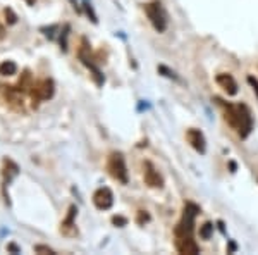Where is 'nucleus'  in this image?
I'll return each instance as SVG.
<instances>
[{
  "mask_svg": "<svg viewBox=\"0 0 258 255\" xmlns=\"http://www.w3.org/2000/svg\"><path fill=\"white\" fill-rule=\"evenodd\" d=\"M4 14H6L7 23H9V24H14L16 21H18V16H16L14 12H12V9H9V7H7V9H4Z\"/></svg>",
  "mask_w": 258,
  "mask_h": 255,
  "instance_id": "obj_15",
  "label": "nucleus"
},
{
  "mask_svg": "<svg viewBox=\"0 0 258 255\" xmlns=\"http://www.w3.org/2000/svg\"><path fill=\"white\" fill-rule=\"evenodd\" d=\"M215 81H217V85L224 91H227V95H236V93H238V83H236V79L232 78L231 74L220 73V74H217Z\"/></svg>",
  "mask_w": 258,
  "mask_h": 255,
  "instance_id": "obj_11",
  "label": "nucleus"
},
{
  "mask_svg": "<svg viewBox=\"0 0 258 255\" xmlns=\"http://www.w3.org/2000/svg\"><path fill=\"white\" fill-rule=\"evenodd\" d=\"M71 4H73V7H74V9H76V11H80V6H78V2H76V0H71Z\"/></svg>",
  "mask_w": 258,
  "mask_h": 255,
  "instance_id": "obj_23",
  "label": "nucleus"
},
{
  "mask_svg": "<svg viewBox=\"0 0 258 255\" xmlns=\"http://www.w3.org/2000/svg\"><path fill=\"white\" fill-rule=\"evenodd\" d=\"M145 183L150 188H162L164 186V178L159 174L155 166L152 162H145Z\"/></svg>",
  "mask_w": 258,
  "mask_h": 255,
  "instance_id": "obj_9",
  "label": "nucleus"
},
{
  "mask_svg": "<svg viewBox=\"0 0 258 255\" xmlns=\"http://www.w3.org/2000/svg\"><path fill=\"white\" fill-rule=\"evenodd\" d=\"M107 171L115 181L122 183V185H126L129 181L126 161H124V156L120 152H112L109 156V159H107Z\"/></svg>",
  "mask_w": 258,
  "mask_h": 255,
  "instance_id": "obj_4",
  "label": "nucleus"
},
{
  "mask_svg": "<svg viewBox=\"0 0 258 255\" xmlns=\"http://www.w3.org/2000/svg\"><path fill=\"white\" fill-rule=\"evenodd\" d=\"M16 71H18V64L14 61H4L0 64V74H4V76H12V74H16Z\"/></svg>",
  "mask_w": 258,
  "mask_h": 255,
  "instance_id": "obj_12",
  "label": "nucleus"
},
{
  "mask_svg": "<svg viewBox=\"0 0 258 255\" xmlns=\"http://www.w3.org/2000/svg\"><path fill=\"white\" fill-rule=\"evenodd\" d=\"M35 252L38 253H50V255H55V250H52L50 246H45V245H36L35 246Z\"/></svg>",
  "mask_w": 258,
  "mask_h": 255,
  "instance_id": "obj_16",
  "label": "nucleus"
},
{
  "mask_svg": "<svg viewBox=\"0 0 258 255\" xmlns=\"http://www.w3.org/2000/svg\"><path fill=\"white\" fill-rule=\"evenodd\" d=\"M35 2H36V0H26L28 6H35Z\"/></svg>",
  "mask_w": 258,
  "mask_h": 255,
  "instance_id": "obj_24",
  "label": "nucleus"
},
{
  "mask_svg": "<svg viewBox=\"0 0 258 255\" xmlns=\"http://www.w3.org/2000/svg\"><path fill=\"white\" fill-rule=\"evenodd\" d=\"M93 203L98 211H109V209L114 206V193H112L110 188H107V186L98 188L93 193Z\"/></svg>",
  "mask_w": 258,
  "mask_h": 255,
  "instance_id": "obj_7",
  "label": "nucleus"
},
{
  "mask_svg": "<svg viewBox=\"0 0 258 255\" xmlns=\"http://www.w3.org/2000/svg\"><path fill=\"white\" fill-rule=\"evenodd\" d=\"M219 106L224 111V119L226 123L238 133L241 140L248 138L253 131V118L249 109L244 104H232V102H224L222 98H217Z\"/></svg>",
  "mask_w": 258,
  "mask_h": 255,
  "instance_id": "obj_2",
  "label": "nucleus"
},
{
  "mask_svg": "<svg viewBox=\"0 0 258 255\" xmlns=\"http://www.w3.org/2000/svg\"><path fill=\"white\" fill-rule=\"evenodd\" d=\"M186 140L189 141V145L197 150V152L205 154L207 141H205V136H203V133L200 131V129H195V128L188 129V131H186Z\"/></svg>",
  "mask_w": 258,
  "mask_h": 255,
  "instance_id": "obj_10",
  "label": "nucleus"
},
{
  "mask_svg": "<svg viewBox=\"0 0 258 255\" xmlns=\"http://www.w3.org/2000/svg\"><path fill=\"white\" fill-rule=\"evenodd\" d=\"M145 12H147L150 23H152V26L155 28L157 31L164 33L165 30H167L169 19H167V12H165L162 2H159V0H153V2L145 4Z\"/></svg>",
  "mask_w": 258,
  "mask_h": 255,
  "instance_id": "obj_3",
  "label": "nucleus"
},
{
  "mask_svg": "<svg viewBox=\"0 0 258 255\" xmlns=\"http://www.w3.org/2000/svg\"><path fill=\"white\" fill-rule=\"evenodd\" d=\"M159 71H160V73H165L164 76H167V78H172V79H176V81H179V78L176 76V73H172V71H169L167 68H165V66H160V68H159Z\"/></svg>",
  "mask_w": 258,
  "mask_h": 255,
  "instance_id": "obj_17",
  "label": "nucleus"
},
{
  "mask_svg": "<svg viewBox=\"0 0 258 255\" xmlns=\"http://www.w3.org/2000/svg\"><path fill=\"white\" fill-rule=\"evenodd\" d=\"M248 83L253 86V91H255L256 97H258V79L255 76H248Z\"/></svg>",
  "mask_w": 258,
  "mask_h": 255,
  "instance_id": "obj_19",
  "label": "nucleus"
},
{
  "mask_svg": "<svg viewBox=\"0 0 258 255\" xmlns=\"http://www.w3.org/2000/svg\"><path fill=\"white\" fill-rule=\"evenodd\" d=\"M76 216H78V207L76 206H71L68 211V216L66 219L60 223V233L64 236H76L78 235V228H76Z\"/></svg>",
  "mask_w": 258,
  "mask_h": 255,
  "instance_id": "obj_8",
  "label": "nucleus"
},
{
  "mask_svg": "<svg viewBox=\"0 0 258 255\" xmlns=\"http://www.w3.org/2000/svg\"><path fill=\"white\" fill-rule=\"evenodd\" d=\"M83 6H85V11H86V14L90 16V19L93 21L95 24H97L98 19H97V14H95L93 9H91V4H88V0H85V2H83Z\"/></svg>",
  "mask_w": 258,
  "mask_h": 255,
  "instance_id": "obj_14",
  "label": "nucleus"
},
{
  "mask_svg": "<svg viewBox=\"0 0 258 255\" xmlns=\"http://www.w3.org/2000/svg\"><path fill=\"white\" fill-rule=\"evenodd\" d=\"M6 36V28H4V24L0 23V38H4Z\"/></svg>",
  "mask_w": 258,
  "mask_h": 255,
  "instance_id": "obj_21",
  "label": "nucleus"
},
{
  "mask_svg": "<svg viewBox=\"0 0 258 255\" xmlns=\"http://www.w3.org/2000/svg\"><path fill=\"white\" fill-rule=\"evenodd\" d=\"M150 219V216L147 214L145 211H140L138 212V219H136V223L138 224H143V223H147V221Z\"/></svg>",
  "mask_w": 258,
  "mask_h": 255,
  "instance_id": "obj_18",
  "label": "nucleus"
},
{
  "mask_svg": "<svg viewBox=\"0 0 258 255\" xmlns=\"http://www.w3.org/2000/svg\"><path fill=\"white\" fill-rule=\"evenodd\" d=\"M78 57H80V61L83 64L88 68L91 73H93V78H95V83H97L98 86H103V83H105V78H103L102 71L97 68V64L93 62L91 59V50H90V43L86 38H81V45H80V50H78Z\"/></svg>",
  "mask_w": 258,
  "mask_h": 255,
  "instance_id": "obj_5",
  "label": "nucleus"
},
{
  "mask_svg": "<svg viewBox=\"0 0 258 255\" xmlns=\"http://www.w3.org/2000/svg\"><path fill=\"white\" fill-rule=\"evenodd\" d=\"M112 223H114L115 226H124V224L127 223V221L124 219V217H117V216H115V217H112Z\"/></svg>",
  "mask_w": 258,
  "mask_h": 255,
  "instance_id": "obj_20",
  "label": "nucleus"
},
{
  "mask_svg": "<svg viewBox=\"0 0 258 255\" xmlns=\"http://www.w3.org/2000/svg\"><path fill=\"white\" fill-rule=\"evenodd\" d=\"M9 250H11V252H19V248L16 245H9Z\"/></svg>",
  "mask_w": 258,
  "mask_h": 255,
  "instance_id": "obj_22",
  "label": "nucleus"
},
{
  "mask_svg": "<svg viewBox=\"0 0 258 255\" xmlns=\"http://www.w3.org/2000/svg\"><path fill=\"white\" fill-rule=\"evenodd\" d=\"M212 231H214V224L205 223L202 226V229H200V236H202L203 240H209V238L212 236Z\"/></svg>",
  "mask_w": 258,
  "mask_h": 255,
  "instance_id": "obj_13",
  "label": "nucleus"
},
{
  "mask_svg": "<svg viewBox=\"0 0 258 255\" xmlns=\"http://www.w3.org/2000/svg\"><path fill=\"white\" fill-rule=\"evenodd\" d=\"M200 212V207L188 202L182 209V216L177 226L174 228V243L179 253L197 255L200 253V246L195 241V219Z\"/></svg>",
  "mask_w": 258,
  "mask_h": 255,
  "instance_id": "obj_1",
  "label": "nucleus"
},
{
  "mask_svg": "<svg viewBox=\"0 0 258 255\" xmlns=\"http://www.w3.org/2000/svg\"><path fill=\"white\" fill-rule=\"evenodd\" d=\"M55 93V85H53L52 79H40L31 85L30 97L33 102H43V100H50Z\"/></svg>",
  "mask_w": 258,
  "mask_h": 255,
  "instance_id": "obj_6",
  "label": "nucleus"
}]
</instances>
